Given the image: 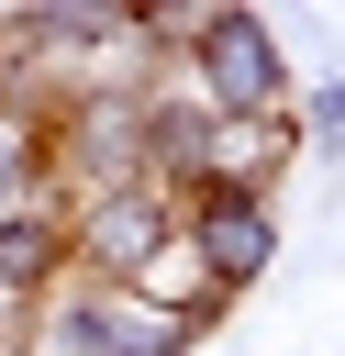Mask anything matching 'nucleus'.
<instances>
[{
  "instance_id": "f257e3e1",
  "label": "nucleus",
  "mask_w": 345,
  "mask_h": 356,
  "mask_svg": "<svg viewBox=\"0 0 345 356\" xmlns=\"http://www.w3.org/2000/svg\"><path fill=\"white\" fill-rule=\"evenodd\" d=\"M178 78L211 100V122L289 111V67H278V33H267L256 11H200V33H189V67H178Z\"/></svg>"
},
{
  "instance_id": "f03ea898",
  "label": "nucleus",
  "mask_w": 345,
  "mask_h": 356,
  "mask_svg": "<svg viewBox=\"0 0 345 356\" xmlns=\"http://www.w3.org/2000/svg\"><path fill=\"white\" fill-rule=\"evenodd\" d=\"M167 234H178V200H167L156 178L100 189V200H67V256H78V278H89V289H122Z\"/></svg>"
},
{
  "instance_id": "7ed1b4c3",
  "label": "nucleus",
  "mask_w": 345,
  "mask_h": 356,
  "mask_svg": "<svg viewBox=\"0 0 345 356\" xmlns=\"http://www.w3.org/2000/svg\"><path fill=\"white\" fill-rule=\"evenodd\" d=\"M45 334H56L67 356H189V345H200L189 323L145 312L134 289H89V278H78V289H67L56 312H45Z\"/></svg>"
},
{
  "instance_id": "20e7f679",
  "label": "nucleus",
  "mask_w": 345,
  "mask_h": 356,
  "mask_svg": "<svg viewBox=\"0 0 345 356\" xmlns=\"http://www.w3.org/2000/svg\"><path fill=\"white\" fill-rule=\"evenodd\" d=\"M178 234L200 245V267H211L223 289H256L267 256H278V211H267V200H234V189H189V200H178Z\"/></svg>"
},
{
  "instance_id": "39448f33",
  "label": "nucleus",
  "mask_w": 345,
  "mask_h": 356,
  "mask_svg": "<svg viewBox=\"0 0 345 356\" xmlns=\"http://www.w3.org/2000/svg\"><path fill=\"white\" fill-rule=\"evenodd\" d=\"M300 156V111H256V122H211V167L200 189H234V200H267V178Z\"/></svg>"
},
{
  "instance_id": "423d86ee",
  "label": "nucleus",
  "mask_w": 345,
  "mask_h": 356,
  "mask_svg": "<svg viewBox=\"0 0 345 356\" xmlns=\"http://www.w3.org/2000/svg\"><path fill=\"white\" fill-rule=\"evenodd\" d=\"M122 289H134L145 312L189 323V334H211V323H223V300H234V289H223V278L200 267V245H189V234H167V245H156V256H145V267H134Z\"/></svg>"
},
{
  "instance_id": "0eeeda50",
  "label": "nucleus",
  "mask_w": 345,
  "mask_h": 356,
  "mask_svg": "<svg viewBox=\"0 0 345 356\" xmlns=\"http://www.w3.org/2000/svg\"><path fill=\"white\" fill-rule=\"evenodd\" d=\"M56 267H67V189L45 200H22L11 222H0V300H33V289H56Z\"/></svg>"
},
{
  "instance_id": "6e6552de",
  "label": "nucleus",
  "mask_w": 345,
  "mask_h": 356,
  "mask_svg": "<svg viewBox=\"0 0 345 356\" xmlns=\"http://www.w3.org/2000/svg\"><path fill=\"white\" fill-rule=\"evenodd\" d=\"M33 178H45V122L33 111H0V222L33 200Z\"/></svg>"
},
{
  "instance_id": "1a4fd4ad",
  "label": "nucleus",
  "mask_w": 345,
  "mask_h": 356,
  "mask_svg": "<svg viewBox=\"0 0 345 356\" xmlns=\"http://www.w3.org/2000/svg\"><path fill=\"white\" fill-rule=\"evenodd\" d=\"M300 134H345V89H323V100L300 111Z\"/></svg>"
},
{
  "instance_id": "9d476101",
  "label": "nucleus",
  "mask_w": 345,
  "mask_h": 356,
  "mask_svg": "<svg viewBox=\"0 0 345 356\" xmlns=\"http://www.w3.org/2000/svg\"><path fill=\"white\" fill-rule=\"evenodd\" d=\"M0 111H11V56H0Z\"/></svg>"
}]
</instances>
